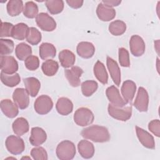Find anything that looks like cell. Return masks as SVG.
<instances>
[{"label":"cell","instance_id":"obj_1","mask_svg":"<svg viewBox=\"0 0 160 160\" xmlns=\"http://www.w3.org/2000/svg\"><path fill=\"white\" fill-rule=\"evenodd\" d=\"M81 134L85 139L95 142H105L110 139L108 129L102 126L93 125L82 130Z\"/></svg>","mask_w":160,"mask_h":160},{"label":"cell","instance_id":"obj_2","mask_svg":"<svg viewBox=\"0 0 160 160\" xmlns=\"http://www.w3.org/2000/svg\"><path fill=\"white\" fill-rule=\"evenodd\" d=\"M76 152L74 144L69 140H64L59 143L56 150L57 157L61 160H71L74 158Z\"/></svg>","mask_w":160,"mask_h":160},{"label":"cell","instance_id":"obj_3","mask_svg":"<svg viewBox=\"0 0 160 160\" xmlns=\"http://www.w3.org/2000/svg\"><path fill=\"white\" fill-rule=\"evenodd\" d=\"M74 121L80 126L90 125L94 121V116L92 112L87 108L82 107L78 108L74 114Z\"/></svg>","mask_w":160,"mask_h":160},{"label":"cell","instance_id":"obj_4","mask_svg":"<svg viewBox=\"0 0 160 160\" xmlns=\"http://www.w3.org/2000/svg\"><path fill=\"white\" fill-rule=\"evenodd\" d=\"M5 145L7 150L14 155L21 154L25 149L23 139L19 136L14 135H11L6 138Z\"/></svg>","mask_w":160,"mask_h":160},{"label":"cell","instance_id":"obj_5","mask_svg":"<svg viewBox=\"0 0 160 160\" xmlns=\"http://www.w3.org/2000/svg\"><path fill=\"white\" fill-rule=\"evenodd\" d=\"M108 111L109 114L114 119L121 121H126L131 117L132 107L130 106L125 108H118L109 104Z\"/></svg>","mask_w":160,"mask_h":160},{"label":"cell","instance_id":"obj_6","mask_svg":"<svg viewBox=\"0 0 160 160\" xmlns=\"http://www.w3.org/2000/svg\"><path fill=\"white\" fill-rule=\"evenodd\" d=\"M53 107V102L48 95H41L35 101L34 108L36 112L41 115L48 114Z\"/></svg>","mask_w":160,"mask_h":160},{"label":"cell","instance_id":"obj_7","mask_svg":"<svg viewBox=\"0 0 160 160\" xmlns=\"http://www.w3.org/2000/svg\"><path fill=\"white\" fill-rule=\"evenodd\" d=\"M36 22L38 26L44 31H52L56 28L55 20L46 12L38 14L36 18Z\"/></svg>","mask_w":160,"mask_h":160},{"label":"cell","instance_id":"obj_8","mask_svg":"<svg viewBox=\"0 0 160 160\" xmlns=\"http://www.w3.org/2000/svg\"><path fill=\"white\" fill-rule=\"evenodd\" d=\"M0 66L1 71L7 74H14L18 70V63L12 56H1Z\"/></svg>","mask_w":160,"mask_h":160},{"label":"cell","instance_id":"obj_9","mask_svg":"<svg viewBox=\"0 0 160 160\" xmlns=\"http://www.w3.org/2000/svg\"><path fill=\"white\" fill-rule=\"evenodd\" d=\"M106 96L111 104L116 107L123 108L128 103L121 96L119 89L115 86H111L106 89Z\"/></svg>","mask_w":160,"mask_h":160},{"label":"cell","instance_id":"obj_10","mask_svg":"<svg viewBox=\"0 0 160 160\" xmlns=\"http://www.w3.org/2000/svg\"><path fill=\"white\" fill-rule=\"evenodd\" d=\"M134 107L140 112H146L148 109L149 95L145 88L139 87L134 102Z\"/></svg>","mask_w":160,"mask_h":160},{"label":"cell","instance_id":"obj_11","mask_svg":"<svg viewBox=\"0 0 160 160\" xmlns=\"http://www.w3.org/2000/svg\"><path fill=\"white\" fill-rule=\"evenodd\" d=\"M29 94L24 88H16L12 94L14 102L21 109L27 108L29 104Z\"/></svg>","mask_w":160,"mask_h":160},{"label":"cell","instance_id":"obj_12","mask_svg":"<svg viewBox=\"0 0 160 160\" xmlns=\"http://www.w3.org/2000/svg\"><path fill=\"white\" fill-rule=\"evenodd\" d=\"M129 48L131 54L136 57H139L145 52V42L141 36L133 35L129 41Z\"/></svg>","mask_w":160,"mask_h":160},{"label":"cell","instance_id":"obj_13","mask_svg":"<svg viewBox=\"0 0 160 160\" xmlns=\"http://www.w3.org/2000/svg\"><path fill=\"white\" fill-rule=\"evenodd\" d=\"M83 70L78 66H72L71 69L64 70V75L69 84L72 87H78L81 84L80 78Z\"/></svg>","mask_w":160,"mask_h":160},{"label":"cell","instance_id":"obj_14","mask_svg":"<svg viewBox=\"0 0 160 160\" xmlns=\"http://www.w3.org/2000/svg\"><path fill=\"white\" fill-rule=\"evenodd\" d=\"M136 131L138 138L143 146L151 149H155L154 139L150 133L138 126H136Z\"/></svg>","mask_w":160,"mask_h":160},{"label":"cell","instance_id":"obj_15","mask_svg":"<svg viewBox=\"0 0 160 160\" xmlns=\"http://www.w3.org/2000/svg\"><path fill=\"white\" fill-rule=\"evenodd\" d=\"M136 91V84L131 80H126L123 82L121 91L123 99L127 103L131 102L135 95Z\"/></svg>","mask_w":160,"mask_h":160},{"label":"cell","instance_id":"obj_16","mask_svg":"<svg viewBox=\"0 0 160 160\" xmlns=\"http://www.w3.org/2000/svg\"><path fill=\"white\" fill-rule=\"evenodd\" d=\"M106 64L114 83L119 86L121 83V71L117 62L109 56H107Z\"/></svg>","mask_w":160,"mask_h":160},{"label":"cell","instance_id":"obj_17","mask_svg":"<svg viewBox=\"0 0 160 160\" xmlns=\"http://www.w3.org/2000/svg\"><path fill=\"white\" fill-rule=\"evenodd\" d=\"M47 139L45 131L39 127L32 128L29 138L30 143L34 146H39L43 144Z\"/></svg>","mask_w":160,"mask_h":160},{"label":"cell","instance_id":"obj_18","mask_svg":"<svg viewBox=\"0 0 160 160\" xmlns=\"http://www.w3.org/2000/svg\"><path fill=\"white\" fill-rule=\"evenodd\" d=\"M96 14L100 20L109 21L115 18L116 11L113 8L108 7L101 2L97 7Z\"/></svg>","mask_w":160,"mask_h":160},{"label":"cell","instance_id":"obj_19","mask_svg":"<svg viewBox=\"0 0 160 160\" xmlns=\"http://www.w3.org/2000/svg\"><path fill=\"white\" fill-rule=\"evenodd\" d=\"M1 109L3 114L9 118H14L19 113L18 106L9 99L1 100Z\"/></svg>","mask_w":160,"mask_h":160},{"label":"cell","instance_id":"obj_20","mask_svg":"<svg viewBox=\"0 0 160 160\" xmlns=\"http://www.w3.org/2000/svg\"><path fill=\"white\" fill-rule=\"evenodd\" d=\"M76 51L78 54L84 59H89L94 54L95 52V47L90 42L82 41L78 43Z\"/></svg>","mask_w":160,"mask_h":160},{"label":"cell","instance_id":"obj_21","mask_svg":"<svg viewBox=\"0 0 160 160\" xmlns=\"http://www.w3.org/2000/svg\"><path fill=\"white\" fill-rule=\"evenodd\" d=\"M79 153L84 159L91 158L94 154V146L92 142L83 139L79 142L78 144Z\"/></svg>","mask_w":160,"mask_h":160},{"label":"cell","instance_id":"obj_22","mask_svg":"<svg viewBox=\"0 0 160 160\" xmlns=\"http://www.w3.org/2000/svg\"><path fill=\"white\" fill-rule=\"evenodd\" d=\"M56 109L59 114L62 116H67L72 112L73 109V104L72 101L65 97H62L58 99Z\"/></svg>","mask_w":160,"mask_h":160},{"label":"cell","instance_id":"obj_23","mask_svg":"<svg viewBox=\"0 0 160 160\" xmlns=\"http://www.w3.org/2000/svg\"><path fill=\"white\" fill-rule=\"evenodd\" d=\"M23 82L28 94L32 97L36 96L41 88L40 81L36 78L29 77L24 79Z\"/></svg>","mask_w":160,"mask_h":160},{"label":"cell","instance_id":"obj_24","mask_svg":"<svg viewBox=\"0 0 160 160\" xmlns=\"http://www.w3.org/2000/svg\"><path fill=\"white\" fill-rule=\"evenodd\" d=\"M59 59L61 65L64 68H68L74 65L76 61V56L70 50L63 49L59 53Z\"/></svg>","mask_w":160,"mask_h":160},{"label":"cell","instance_id":"obj_25","mask_svg":"<svg viewBox=\"0 0 160 160\" xmlns=\"http://www.w3.org/2000/svg\"><path fill=\"white\" fill-rule=\"evenodd\" d=\"M13 132L18 136H22L29 131V126L26 119L21 117L17 118L12 124Z\"/></svg>","mask_w":160,"mask_h":160},{"label":"cell","instance_id":"obj_26","mask_svg":"<svg viewBox=\"0 0 160 160\" xmlns=\"http://www.w3.org/2000/svg\"><path fill=\"white\" fill-rule=\"evenodd\" d=\"M94 74L97 79L103 84L108 83V74L106 71L105 66L100 61H98L93 68Z\"/></svg>","mask_w":160,"mask_h":160},{"label":"cell","instance_id":"obj_27","mask_svg":"<svg viewBox=\"0 0 160 160\" xmlns=\"http://www.w3.org/2000/svg\"><path fill=\"white\" fill-rule=\"evenodd\" d=\"M29 29V28L25 23H18L14 26L12 31L11 37L13 39L17 40H24L25 38L26 39L27 38Z\"/></svg>","mask_w":160,"mask_h":160},{"label":"cell","instance_id":"obj_28","mask_svg":"<svg viewBox=\"0 0 160 160\" xmlns=\"http://www.w3.org/2000/svg\"><path fill=\"white\" fill-rule=\"evenodd\" d=\"M56 54L55 46L49 42H43L39 46V56L42 59L47 60L49 58H53Z\"/></svg>","mask_w":160,"mask_h":160},{"label":"cell","instance_id":"obj_29","mask_svg":"<svg viewBox=\"0 0 160 160\" xmlns=\"http://www.w3.org/2000/svg\"><path fill=\"white\" fill-rule=\"evenodd\" d=\"M15 54L18 59L21 61H25L29 56H31L32 48L25 42L19 43L15 48Z\"/></svg>","mask_w":160,"mask_h":160},{"label":"cell","instance_id":"obj_30","mask_svg":"<svg viewBox=\"0 0 160 160\" xmlns=\"http://www.w3.org/2000/svg\"><path fill=\"white\" fill-rule=\"evenodd\" d=\"M59 69V64L57 61L52 59H47L41 66L43 73L47 76H52L56 74Z\"/></svg>","mask_w":160,"mask_h":160},{"label":"cell","instance_id":"obj_31","mask_svg":"<svg viewBox=\"0 0 160 160\" xmlns=\"http://www.w3.org/2000/svg\"><path fill=\"white\" fill-rule=\"evenodd\" d=\"M23 2L21 0H10L7 4V12L11 16H17L23 11Z\"/></svg>","mask_w":160,"mask_h":160},{"label":"cell","instance_id":"obj_32","mask_svg":"<svg viewBox=\"0 0 160 160\" xmlns=\"http://www.w3.org/2000/svg\"><path fill=\"white\" fill-rule=\"evenodd\" d=\"M1 81L6 86L12 88L17 86L21 81V78L18 73L14 74H7L1 72Z\"/></svg>","mask_w":160,"mask_h":160},{"label":"cell","instance_id":"obj_33","mask_svg":"<svg viewBox=\"0 0 160 160\" xmlns=\"http://www.w3.org/2000/svg\"><path fill=\"white\" fill-rule=\"evenodd\" d=\"M109 31L114 36H121L124 34L126 30V23L121 20H115L109 25Z\"/></svg>","mask_w":160,"mask_h":160},{"label":"cell","instance_id":"obj_34","mask_svg":"<svg viewBox=\"0 0 160 160\" xmlns=\"http://www.w3.org/2000/svg\"><path fill=\"white\" fill-rule=\"evenodd\" d=\"M45 4L52 14H59L64 9V2L62 0H48L45 1Z\"/></svg>","mask_w":160,"mask_h":160},{"label":"cell","instance_id":"obj_35","mask_svg":"<svg viewBox=\"0 0 160 160\" xmlns=\"http://www.w3.org/2000/svg\"><path fill=\"white\" fill-rule=\"evenodd\" d=\"M82 93L84 96L89 97L92 95L97 90L98 84L96 81L93 80H88L81 84Z\"/></svg>","mask_w":160,"mask_h":160},{"label":"cell","instance_id":"obj_36","mask_svg":"<svg viewBox=\"0 0 160 160\" xmlns=\"http://www.w3.org/2000/svg\"><path fill=\"white\" fill-rule=\"evenodd\" d=\"M38 5L33 1H28L26 2L23 8V14L25 17L32 19L38 14Z\"/></svg>","mask_w":160,"mask_h":160},{"label":"cell","instance_id":"obj_37","mask_svg":"<svg viewBox=\"0 0 160 160\" xmlns=\"http://www.w3.org/2000/svg\"><path fill=\"white\" fill-rule=\"evenodd\" d=\"M14 48V42L8 39H0V54L1 56H6L12 52Z\"/></svg>","mask_w":160,"mask_h":160},{"label":"cell","instance_id":"obj_38","mask_svg":"<svg viewBox=\"0 0 160 160\" xmlns=\"http://www.w3.org/2000/svg\"><path fill=\"white\" fill-rule=\"evenodd\" d=\"M41 33L39 30L34 27L29 28L26 38V41L28 42L31 45H37L41 41Z\"/></svg>","mask_w":160,"mask_h":160},{"label":"cell","instance_id":"obj_39","mask_svg":"<svg viewBox=\"0 0 160 160\" xmlns=\"http://www.w3.org/2000/svg\"><path fill=\"white\" fill-rule=\"evenodd\" d=\"M119 54V61L120 65L122 67H129L130 66V59H129V54L128 51L124 48H121L119 49L118 51Z\"/></svg>","mask_w":160,"mask_h":160},{"label":"cell","instance_id":"obj_40","mask_svg":"<svg viewBox=\"0 0 160 160\" xmlns=\"http://www.w3.org/2000/svg\"><path fill=\"white\" fill-rule=\"evenodd\" d=\"M32 158L35 160H47L48 153L42 147L32 148L31 151Z\"/></svg>","mask_w":160,"mask_h":160},{"label":"cell","instance_id":"obj_41","mask_svg":"<svg viewBox=\"0 0 160 160\" xmlns=\"http://www.w3.org/2000/svg\"><path fill=\"white\" fill-rule=\"evenodd\" d=\"M24 64L28 69L35 71L39 66V59L36 56L31 55L24 61Z\"/></svg>","mask_w":160,"mask_h":160},{"label":"cell","instance_id":"obj_42","mask_svg":"<svg viewBox=\"0 0 160 160\" xmlns=\"http://www.w3.org/2000/svg\"><path fill=\"white\" fill-rule=\"evenodd\" d=\"M13 24L8 22H2L1 23V32L0 36L2 37H11L12 31L13 29Z\"/></svg>","mask_w":160,"mask_h":160},{"label":"cell","instance_id":"obj_43","mask_svg":"<svg viewBox=\"0 0 160 160\" xmlns=\"http://www.w3.org/2000/svg\"><path fill=\"white\" fill-rule=\"evenodd\" d=\"M149 130L156 136H160V122L159 119H154L149 122Z\"/></svg>","mask_w":160,"mask_h":160},{"label":"cell","instance_id":"obj_44","mask_svg":"<svg viewBox=\"0 0 160 160\" xmlns=\"http://www.w3.org/2000/svg\"><path fill=\"white\" fill-rule=\"evenodd\" d=\"M66 2L71 8L78 9L82 6L84 1L82 0H67Z\"/></svg>","mask_w":160,"mask_h":160},{"label":"cell","instance_id":"obj_45","mask_svg":"<svg viewBox=\"0 0 160 160\" xmlns=\"http://www.w3.org/2000/svg\"><path fill=\"white\" fill-rule=\"evenodd\" d=\"M121 2V1L119 0H103L102 3L108 7L112 8L114 6H119Z\"/></svg>","mask_w":160,"mask_h":160}]
</instances>
